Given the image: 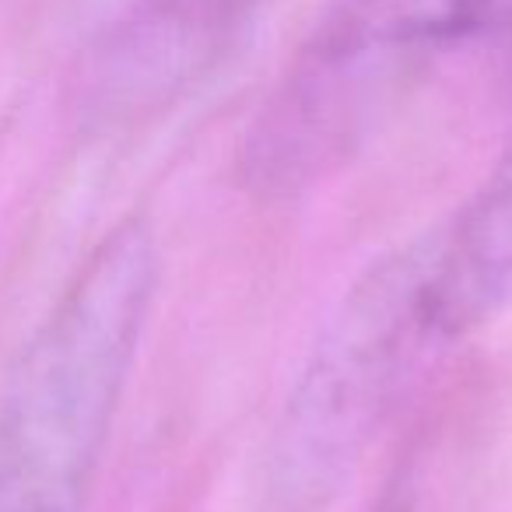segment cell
Instances as JSON below:
<instances>
[{"label":"cell","instance_id":"6da1fadb","mask_svg":"<svg viewBox=\"0 0 512 512\" xmlns=\"http://www.w3.org/2000/svg\"><path fill=\"white\" fill-rule=\"evenodd\" d=\"M158 288L148 221L88 253L0 386V512H85Z\"/></svg>","mask_w":512,"mask_h":512},{"label":"cell","instance_id":"7a4b0ae2","mask_svg":"<svg viewBox=\"0 0 512 512\" xmlns=\"http://www.w3.org/2000/svg\"><path fill=\"white\" fill-rule=\"evenodd\" d=\"M446 344L432 306V235L379 256L341 295L281 407L260 463V512H330Z\"/></svg>","mask_w":512,"mask_h":512},{"label":"cell","instance_id":"3957f363","mask_svg":"<svg viewBox=\"0 0 512 512\" xmlns=\"http://www.w3.org/2000/svg\"><path fill=\"white\" fill-rule=\"evenodd\" d=\"M512 18V0H334L242 148L260 197L337 172L432 53Z\"/></svg>","mask_w":512,"mask_h":512},{"label":"cell","instance_id":"277c9868","mask_svg":"<svg viewBox=\"0 0 512 512\" xmlns=\"http://www.w3.org/2000/svg\"><path fill=\"white\" fill-rule=\"evenodd\" d=\"M432 306L446 341L512 309V148L453 225L432 235Z\"/></svg>","mask_w":512,"mask_h":512}]
</instances>
